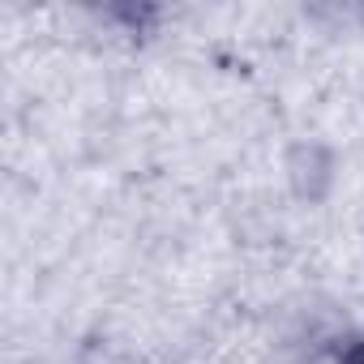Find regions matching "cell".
<instances>
[{
    "label": "cell",
    "mask_w": 364,
    "mask_h": 364,
    "mask_svg": "<svg viewBox=\"0 0 364 364\" xmlns=\"http://www.w3.org/2000/svg\"><path fill=\"white\" fill-rule=\"evenodd\" d=\"M355 364H364V351H360V355H355Z\"/></svg>",
    "instance_id": "obj_1"
}]
</instances>
